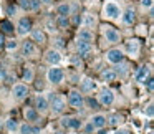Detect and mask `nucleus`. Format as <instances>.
<instances>
[{"instance_id": "nucleus-48", "label": "nucleus", "mask_w": 154, "mask_h": 134, "mask_svg": "<svg viewBox=\"0 0 154 134\" xmlns=\"http://www.w3.org/2000/svg\"><path fill=\"white\" fill-rule=\"evenodd\" d=\"M40 4H45V5H50L51 0H40Z\"/></svg>"}, {"instance_id": "nucleus-17", "label": "nucleus", "mask_w": 154, "mask_h": 134, "mask_svg": "<svg viewBox=\"0 0 154 134\" xmlns=\"http://www.w3.org/2000/svg\"><path fill=\"white\" fill-rule=\"evenodd\" d=\"M81 25H83L85 28H90V30H93V28L98 25L96 15L90 14V12H86V14H83V17H81Z\"/></svg>"}, {"instance_id": "nucleus-11", "label": "nucleus", "mask_w": 154, "mask_h": 134, "mask_svg": "<svg viewBox=\"0 0 154 134\" xmlns=\"http://www.w3.org/2000/svg\"><path fill=\"white\" fill-rule=\"evenodd\" d=\"M12 96L17 101H22L28 96V86L25 83H15L12 86Z\"/></svg>"}, {"instance_id": "nucleus-31", "label": "nucleus", "mask_w": 154, "mask_h": 134, "mask_svg": "<svg viewBox=\"0 0 154 134\" xmlns=\"http://www.w3.org/2000/svg\"><path fill=\"white\" fill-rule=\"evenodd\" d=\"M106 119H108V124H109V126H118V124L121 123V116L118 113L111 114V116H106Z\"/></svg>"}, {"instance_id": "nucleus-5", "label": "nucleus", "mask_w": 154, "mask_h": 134, "mask_svg": "<svg viewBox=\"0 0 154 134\" xmlns=\"http://www.w3.org/2000/svg\"><path fill=\"white\" fill-rule=\"evenodd\" d=\"M47 78L51 84H61L65 80V71L60 66H51L47 73Z\"/></svg>"}, {"instance_id": "nucleus-20", "label": "nucleus", "mask_w": 154, "mask_h": 134, "mask_svg": "<svg viewBox=\"0 0 154 134\" xmlns=\"http://www.w3.org/2000/svg\"><path fill=\"white\" fill-rule=\"evenodd\" d=\"M94 90H96V83H94L91 78L85 76L83 80L80 81V91L81 93H93Z\"/></svg>"}, {"instance_id": "nucleus-22", "label": "nucleus", "mask_w": 154, "mask_h": 134, "mask_svg": "<svg viewBox=\"0 0 154 134\" xmlns=\"http://www.w3.org/2000/svg\"><path fill=\"white\" fill-rule=\"evenodd\" d=\"M76 50L80 51V55H88L91 50H93V45H91L90 41H86V40L78 38L76 40Z\"/></svg>"}, {"instance_id": "nucleus-36", "label": "nucleus", "mask_w": 154, "mask_h": 134, "mask_svg": "<svg viewBox=\"0 0 154 134\" xmlns=\"http://www.w3.org/2000/svg\"><path fill=\"white\" fill-rule=\"evenodd\" d=\"M5 48H7V50H17L18 48V43H17V40H8V41H5Z\"/></svg>"}, {"instance_id": "nucleus-21", "label": "nucleus", "mask_w": 154, "mask_h": 134, "mask_svg": "<svg viewBox=\"0 0 154 134\" xmlns=\"http://www.w3.org/2000/svg\"><path fill=\"white\" fill-rule=\"evenodd\" d=\"M100 78H101V81H104V83H111V81H116L118 75H116V71H114L113 68H104V70L100 73Z\"/></svg>"}, {"instance_id": "nucleus-44", "label": "nucleus", "mask_w": 154, "mask_h": 134, "mask_svg": "<svg viewBox=\"0 0 154 134\" xmlns=\"http://www.w3.org/2000/svg\"><path fill=\"white\" fill-rule=\"evenodd\" d=\"M71 23H73V25H80L81 23V17H80V15H75L73 20H71Z\"/></svg>"}, {"instance_id": "nucleus-35", "label": "nucleus", "mask_w": 154, "mask_h": 134, "mask_svg": "<svg viewBox=\"0 0 154 134\" xmlns=\"http://www.w3.org/2000/svg\"><path fill=\"white\" fill-rule=\"evenodd\" d=\"M42 4L40 0H30V12H40Z\"/></svg>"}, {"instance_id": "nucleus-34", "label": "nucleus", "mask_w": 154, "mask_h": 134, "mask_svg": "<svg viewBox=\"0 0 154 134\" xmlns=\"http://www.w3.org/2000/svg\"><path fill=\"white\" fill-rule=\"evenodd\" d=\"M143 83H144V86L147 88V91H149V93H152V88H154V80H152V76H151V75H149V76H147L144 81H143Z\"/></svg>"}, {"instance_id": "nucleus-27", "label": "nucleus", "mask_w": 154, "mask_h": 134, "mask_svg": "<svg viewBox=\"0 0 154 134\" xmlns=\"http://www.w3.org/2000/svg\"><path fill=\"white\" fill-rule=\"evenodd\" d=\"M57 15L58 17H70L71 15V5L70 4H60L57 7Z\"/></svg>"}, {"instance_id": "nucleus-33", "label": "nucleus", "mask_w": 154, "mask_h": 134, "mask_svg": "<svg viewBox=\"0 0 154 134\" xmlns=\"http://www.w3.org/2000/svg\"><path fill=\"white\" fill-rule=\"evenodd\" d=\"M5 14H7L8 17H17V14H18V7H17V5H14V4L7 5V8H5Z\"/></svg>"}, {"instance_id": "nucleus-18", "label": "nucleus", "mask_w": 154, "mask_h": 134, "mask_svg": "<svg viewBox=\"0 0 154 134\" xmlns=\"http://www.w3.org/2000/svg\"><path fill=\"white\" fill-rule=\"evenodd\" d=\"M30 35H32V41H33L35 45L37 43H40V45L47 43V33H45L42 28H32Z\"/></svg>"}, {"instance_id": "nucleus-37", "label": "nucleus", "mask_w": 154, "mask_h": 134, "mask_svg": "<svg viewBox=\"0 0 154 134\" xmlns=\"http://www.w3.org/2000/svg\"><path fill=\"white\" fill-rule=\"evenodd\" d=\"M81 127H83V131L86 134H91V132H94V131H96V129H94V126L90 123V121H88V123H85V124H81Z\"/></svg>"}, {"instance_id": "nucleus-2", "label": "nucleus", "mask_w": 154, "mask_h": 134, "mask_svg": "<svg viewBox=\"0 0 154 134\" xmlns=\"http://www.w3.org/2000/svg\"><path fill=\"white\" fill-rule=\"evenodd\" d=\"M121 14H123V10H121L119 4H116L114 0H109L103 5V17L108 20H119Z\"/></svg>"}, {"instance_id": "nucleus-1", "label": "nucleus", "mask_w": 154, "mask_h": 134, "mask_svg": "<svg viewBox=\"0 0 154 134\" xmlns=\"http://www.w3.org/2000/svg\"><path fill=\"white\" fill-rule=\"evenodd\" d=\"M48 109L51 111V114L55 116H60L63 114V111L66 109V101L61 94L58 93H48Z\"/></svg>"}, {"instance_id": "nucleus-15", "label": "nucleus", "mask_w": 154, "mask_h": 134, "mask_svg": "<svg viewBox=\"0 0 154 134\" xmlns=\"http://www.w3.org/2000/svg\"><path fill=\"white\" fill-rule=\"evenodd\" d=\"M23 117H25V123L33 124V123H38V119H40V113H38L33 106H27L23 109Z\"/></svg>"}, {"instance_id": "nucleus-14", "label": "nucleus", "mask_w": 154, "mask_h": 134, "mask_svg": "<svg viewBox=\"0 0 154 134\" xmlns=\"http://www.w3.org/2000/svg\"><path fill=\"white\" fill-rule=\"evenodd\" d=\"M45 61H47L48 65H51V66H58V63L61 61V53L57 48H50V50H47V53H45Z\"/></svg>"}, {"instance_id": "nucleus-13", "label": "nucleus", "mask_w": 154, "mask_h": 134, "mask_svg": "<svg viewBox=\"0 0 154 134\" xmlns=\"http://www.w3.org/2000/svg\"><path fill=\"white\" fill-rule=\"evenodd\" d=\"M30 32H32V20L28 17H22L17 23V33L20 35V37H25V35H28Z\"/></svg>"}, {"instance_id": "nucleus-38", "label": "nucleus", "mask_w": 154, "mask_h": 134, "mask_svg": "<svg viewBox=\"0 0 154 134\" xmlns=\"http://www.w3.org/2000/svg\"><path fill=\"white\" fill-rule=\"evenodd\" d=\"M144 113H146V116L149 117V119L154 116V106H152V103H149V104H147V108L144 109Z\"/></svg>"}, {"instance_id": "nucleus-4", "label": "nucleus", "mask_w": 154, "mask_h": 134, "mask_svg": "<svg viewBox=\"0 0 154 134\" xmlns=\"http://www.w3.org/2000/svg\"><path fill=\"white\" fill-rule=\"evenodd\" d=\"M103 37L109 45H116L121 41V33L111 25H103Z\"/></svg>"}, {"instance_id": "nucleus-40", "label": "nucleus", "mask_w": 154, "mask_h": 134, "mask_svg": "<svg viewBox=\"0 0 154 134\" xmlns=\"http://www.w3.org/2000/svg\"><path fill=\"white\" fill-rule=\"evenodd\" d=\"M47 27H48V32H57V25H55V22H51V20H47Z\"/></svg>"}, {"instance_id": "nucleus-19", "label": "nucleus", "mask_w": 154, "mask_h": 134, "mask_svg": "<svg viewBox=\"0 0 154 134\" xmlns=\"http://www.w3.org/2000/svg\"><path fill=\"white\" fill-rule=\"evenodd\" d=\"M33 108L38 113H47L48 111V98L45 96V94H38V96L35 98V106Z\"/></svg>"}, {"instance_id": "nucleus-29", "label": "nucleus", "mask_w": 154, "mask_h": 134, "mask_svg": "<svg viewBox=\"0 0 154 134\" xmlns=\"http://www.w3.org/2000/svg\"><path fill=\"white\" fill-rule=\"evenodd\" d=\"M0 28H2L4 33H14V25H12L8 20H2V22H0Z\"/></svg>"}, {"instance_id": "nucleus-7", "label": "nucleus", "mask_w": 154, "mask_h": 134, "mask_svg": "<svg viewBox=\"0 0 154 134\" xmlns=\"http://www.w3.org/2000/svg\"><path fill=\"white\" fill-rule=\"evenodd\" d=\"M81 119L76 116H61L60 119V126L63 127V129H80L81 127Z\"/></svg>"}, {"instance_id": "nucleus-24", "label": "nucleus", "mask_w": 154, "mask_h": 134, "mask_svg": "<svg viewBox=\"0 0 154 134\" xmlns=\"http://www.w3.org/2000/svg\"><path fill=\"white\" fill-rule=\"evenodd\" d=\"M149 75H151V65H143L136 73V80L137 81H144Z\"/></svg>"}, {"instance_id": "nucleus-10", "label": "nucleus", "mask_w": 154, "mask_h": 134, "mask_svg": "<svg viewBox=\"0 0 154 134\" xmlns=\"http://www.w3.org/2000/svg\"><path fill=\"white\" fill-rule=\"evenodd\" d=\"M20 51H22V55H23L25 58H35L38 55V48L32 40L23 41V43L20 45Z\"/></svg>"}, {"instance_id": "nucleus-9", "label": "nucleus", "mask_w": 154, "mask_h": 134, "mask_svg": "<svg viewBox=\"0 0 154 134\" xmlns=\"http://www.w3.org/2000/svg\"><path fill=\"white\" fill-rule=\"evenodd\" d=\"M104 58H106V61H109V63L118 65V63H121V61H124V51L121 50V48H111V50H108L106 53H104Z\"/></svg>"}, {"instance_id": "nucleus-41", "label": "nucleus", "mask_w": 154, "mask_h": 134, "mask_svg": "<svg viewBox=\"0 0 154 134\" xmlns=\"http://www.w3.org/2000/svg\"><path fill=\"white\" fill-rule=\"evenodd\" d=\"M141 5L144 8H152V0H141Z\"/></svg>"}, {"instance_id": "nucleus-43", "label": "nucleus", "mask_w": 154, "mask_h": 134, "mask_svg": "<svg viewBox=\"0 0 154 134\" xmlns=\"http://www.w3.org/2000/svg\"><path fill=\"white\" fill-rule=\"evenodd\" d=\"M43 86H45V84L42 83V80L35 81V88H37V91H42V90H43Z\"/></svg>"}, {"instance_id": "nucleus-32", "label": "nucleus", "mask_w": 154, "mask_h": 134, "mask_svg": "<svg viewBox=\"0 0 154 134\" xmlns=\"http://www.w3.org/2000/svg\"><path fill=\"white\" fill-rule=\"evenodd\" d=\"M116 71V75H121V76H126L128 75V71H129V66H128L126 63H123V61H121V63H118V70H114Z\"/></svg>"}, {"instance_id": "nucleus-23", "label": "nucleus", "mask_w": 154, "mask_h": 134, "mask_svg": "<svg viewBox=\"0 0 154 134\" xmlns=\"http://www.w3.org/2000/svg\"><path fill=\"white\" fill-rule=\"evenodd\" d=\"M22 80L27 81V84L32 83V81H35V70H33V66H32V65H25V66H23Z\"/></svg>"}, {"instance_id": "nucleus-12", "label": "nucleus", "mask_w": 154, "mask_h": 134, "mask_svg": "<svg viewBox=\"0 0 154 134\" xmlns=\"http://www.w3.org/2000/svg\"><path fill=\"white\" fill-rule=\"evenodd\" d=\"M88 121H90V123L94 126V129H104V127L108 126L106 114H103V113H94V114H91Z\"/></svg>"}, {"instance_id": "nucleus-3", "label": "nucleus", "mask_w": 154, "mask_h": 134, "mask_svg": "<svg viewBox=\"0 0 154 134\" xmlns=\"http://www.w3.org/2000/svg\"><path fill=\"white\" fill-rule=\"evenodd\" d=\"M68 104H70L73 109H76V111L85 109V104H86V101H85L83 93H81L80 90H71L70 93H68Z\"/></svg>"}, {"instance_id": "nucleus-26", "label": "nucleus", "mask_w": 154, "mask_h": 134, "mask_svg": "<svg viewBox=\"0 0 154 134\" xmlns=\"http://www.w3.org/2000/svg\"><path fill=\"white\" fill-rule=\"evenodd\" d=\"M18 121L17 119H14V117H10V119H7L5 121V129L8 131L10 134H17L18 132Z\"/></svg>"}, {"instance_id": "nucleus-8", "label": "nucleus", "mask_w": 154, "mask_h": 134, "mask_svg": "<svg viewBox=\"0 0 154 134\" xmlns=\"http://www.w3.org/2000/svg\"><path fill=\"white\" fill-rule=\"evenodd\" d=\"M124 53H128L129 56H134L136 58L137 55H139L141 51V41L137 40V38H129V40L124 43Z\"/></svg>"}, {"instance_id": "nucleus-42", "label": "nucleus", "mask_w": 154, "mask_h": 134, "mask_svg": "<svg viewBox=\"0 0 154 134\" xmlns=\"http://www.w3.org/2000/svg\"><path fill=\"white\" fill-rule=\"evenodd\" d=\"M5 48V35L0 33V50H4Z\"/></svg>"}, {"instance_id": "nucleus-6", "label": "nucleus", "mask_w": 154, "mask_h": 134, "mask_svg": "<svg viewBox=\"0 0 154 134\" xmlns=\"http://www.w3.org/2000/svg\"><path fill=\"white\" fill-rule=\"evenodd\" d=\"M114 103V93L109 88H101L98 93V104L101 106H111Z\"/></svg>"}, {"instance_id": "nucleus-39", "label": "nucleus", "mask_w": 154, "mask_h": 134, "mask_svg": "<svg viewBox=\"0 0 154 134\" xmlns=\"http://www.w3.org/2000/svg\"><path fill=\"white\" fill-rule=\"evenodd\" d=\"M20 8L25 12H30V0H20Z\"/></svg>"}, {"instance_id": "nucleus-16", "label": "nucleus", "mask_w": 154, "mask_h": 134, "mask_svg": "<svg viewBox=\"0 0 154 134\" xmlns=\"http://www.w3.org/2000/svg\"><path fill=\"white\" fill-rule=\"evenodd\" d=\"M121 20L124 25H133L136 22V8L134 7H128L126 10L121 14Z\"/></svg>"}, {"instance_id": "nucleus-28", "label": "nucleus", "mask_w": 154, "mask_h": 134, "mask_svg": "<svg viewBox=\"0 0 154 134\" xmlns=\"http://www.w3.org/2000/svg\"><path fill=\"white\" fill-rule=\"evenodd\" d=\"M55 25H57V30H66V28L70 27V18L68 17H58L57 15Z\"/></svg>"}, {"instance_id": "nucleus-25", "label": "nucleus", "mask_w": 154, "mask_h": 134, "mask_svg": "<svg viewBox=\"0 0 154 134\" xmlns=\"http://www.w3.org/2000/svg\"><path fill=\"white\" fill-rule=\"evenodd\" d=\"M78 38H81V40H86V41H93V38H94V33H93V30H90V28H80V32H78Z\"/></svg>"}, {"instance_id": "nucleus-46", "label": "nucleus", "mask_w": 154, "mask_h": 134, "mask_svg": "<svg viewBox=\"0 0 154 134\" xmlns=\"http://www.w3.org/2000/svg\"><path fill=\"white\" fill-rule=\"evenodd\" d=\"M88 104H90L91 108H96L98 106V103H96V101H93V99H88Z\"/></svg>"}, {"instance_id": "nucleus-47", "label": "nucleus", "mask_w": 154, "mask_h": 134, "mask_svg": "<svg viewBox=\"0 0 154 134\" xmlns=\"http://www.w3.org/2000/svg\"><path fill=\"white\" fill-rule=\"evenodd\" d=\"M114 134H129V131L128 129H119V131H116Z\"/></svg>"}, {"instance_id": "nucleus-45", "label": "nucleus", "mask_w": 154, "mask_h": 134, "mask_svg": "<svg viewBox=\"0 0 154 134\" xmlns=\"http://www.w3.org/2000/svg\"><path fill=\"white\" fill-rule=\"evenodd\" d=\"M55 45H57L58 48H63L65 47V43H63V40H61V38H57V40H55Z\"/></svg>"}, {"instance_id": "nucleus-30", "label": "nucleus", "mask_w": 154, "mask_h": 134, "mask_svg": "<svg viewBox=\"0 0 154 134\" xmlns=\"http://www.w3.org/2000/svg\"><path fill=\"white\" fill-rule=\"evenodd\" d=\"M18 134H33V127H32V124L28 123H23L18 126Z\"/></svg>"}]
</instances>
